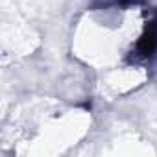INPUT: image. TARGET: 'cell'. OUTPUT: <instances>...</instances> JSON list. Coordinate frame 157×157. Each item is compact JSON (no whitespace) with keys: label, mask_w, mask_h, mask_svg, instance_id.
I'll list each match as a JSON object with an SVG mask.
<instances>
[{"label":"cell","mask_w":157,"mask_h":157,"mask_svg":"<svg viewBox=\"0 0 157 157\" xmlns=\"http://www.w3.org/2000/svg\"><path fill=\"white\" fill-rule=\"evenodd\" d=\"M157 54V15L146 24L142 35L131 50L133 61H151Z\"/></svg>","instance_id":"obj_1"}]
</instances>
